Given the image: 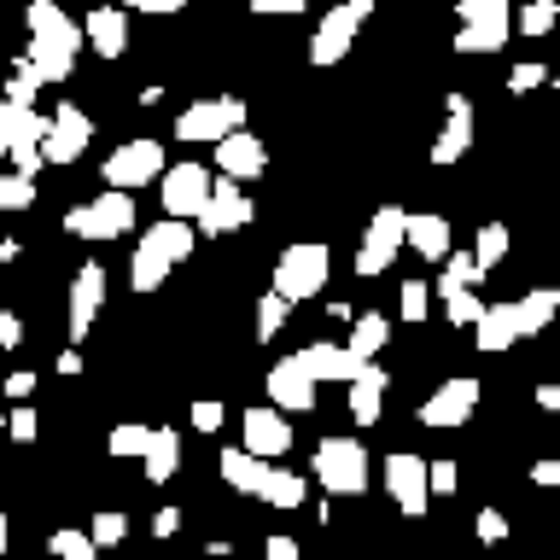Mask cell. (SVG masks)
Returning <instances> with one entry per match:
<instances>
[{
  "label": "cell",
  "mask_w": 560,
  "mask_h": 560,
  "mask_svg": "<svg viewBox=\"0 0 560 560\" xmlns=\"http://www.w3.org/2000/svg\"><path fill=\"white\" fill-rule=\"evenodd\" d=\"M24 30H30L24 59L42 70V82H70L77 52H82V24H77V18H70L59 0H30Z\"/></svg>",
  "instance_id": "obj_1"
},
{
  "label": "cell",
  "mask_w": 560,
  "mask_h": 560,
  "mask_svg": "<svg viewBox=\"0 0 560 560\" xmlns=\"http://www.w3.org/2000/svg\"><path fill=\"white\" fill-rule=\"evenodd\" d=\"M192 228H187V217H164V222H152V228H140V245H135V257H129V287L135 292H158L170 280V269L175 262H187V252H192Z\"/></svg>",
  "instance_id": "obj_2"
},
{
  "label": "cell",
  "mask_w": 560,
  "mask_h": 560,
  "mask_svg": "<svg viewBox=\"0 0 560 560\" xmlns=\"http://www.w3.org/2000/svg\"><path fill=\"white\" fill-rule=\"evenodd\" d=\"M327 275H332V252H327V245L322 240H298L275 262V292L287 298V304H304V298L327 292Z\"/></svg>",
  "instance_id": "obj_3"
},
{
  "label": "cell",
  "mask_w": 560,
  "mask_h": 560,
  "mask_svg": "<svg viewBox=\"0 0 560 560\" xmlns=\"http://www.w3.org/2000/svg\"><path fill=\"white\" fill-rule=\"evenodd\" d=\"M65 234L70 240H122V234H135V199L122 187H105L100 199L65 210Z\"/></svg>",
  "instance_id": "obj_4"
},
{
  "label": "cell",
  "mask_w": 560,
  "mask_h": 560,
  "mask_svg": "<svg viewBox=\"0 0 560 560\" xmlns=\"http://www.w3.org/2000/svg\"><path fill=\"white\" fill-rule=\"evenodd\" d=\"M310 467H315V485H322L327 497H362L368 490V450L357 438H322Z\"/></svg>",
  "instance_id": "obj_5"
},
{
  "label": "cell",
  "mask_w": 560,
  "mask_h": 560,
  "mask_svg": "<svg viewBox=\"0 0 560 560\" xmlns=\"http://www.w3.org/2000/svg\"><path fill=\"white\" fill-rule=\"evenodd\" d=\"M42 135H47V117L35 105L0 100V152L12 158V170H24V175L42 170Z\"/></svg>",
  "instance_id": "obj_6"
},
{
  "label": "cell",
  "mask_w": 560,
  "mask_h": 560,
  "mask_svg": "<svg viewBox=\"0 0 560 560\" xmlns=\"http://www.w3.org/2000/svg\"><path fill=\"white\" fill-rule=\"evenodd\" d=\"M368 18H374V0H339V7H327V18L315 24V42H310V65H339L357 47Z\"/></svg>",
  "instance_id": "obj_7"
},
{
  "label": "cell",
  "mask_w": 560,
  "mask_h": 560,
  "mask_svg": "<svg viewBox=\"0 0 560 560\" xmlns=\"http://www.w3.org/2000/svg\"><path fill=\"white\" fill-rule=\"evenodd\" d=\"M455 12H462L455 52H497L508 42V24H514L508 0H455Z\"/></svg>",
  "instance_id": "obj_8"
},
{
  "label": "cell",
  "mask_w": 560,
  "mask_h": 560,
  "mask_svg": "<svg viewBox=\"0 0 560 560\" xmlns=\"http://www.w3.org/2000/svg\"><path fill=\"white\" fill-rule=\"evenodd\" d=\"M245 129V100L240 94H217V100H199L187 105L182 117H175V140H205V147H217L222 135Z\"/></svg>",
  "instance_id": "obj_9"
},
{
  "label": "cell",
  "mask_w": 560,
  "mask_h": 560,
  "mask_svg": "<svg viewBox=\"0 0 560 560\" xmlns=\"http://www.w3.org/2000/svg\"><path fill=\"white\" fill-rule=\"evenodd\" d=\"M402 217L409 210L402 205H380L374 217H368V234H362V252H357V280H374L397 262L402 252Z\"/></svg>",
  "instance_id": "obj_10"
},
{
  "label": "cell",
  "mask_w": 560,
  "mask_h": 560,
  "mask_svg": "<svg viewBox=\"0 0 560 560\" xmlns=\"http://www.w3.org/2000/svg\"><path fill=\"white\" fill-rule=\"evenodd\" d=\"M479 397H485V385H479V380H472V374H455V380H444L427 402H420L415 420H420V427H438V432L467 427L472 409H479Z\"/></svg>",
  "instance_id": "obj_11"
},
{
  "label": "cell",
  "mask_w": 560,
  "mask_h": 560,
  "mask_svg": "<svg viewBox=\"0 0 560 560\" xmlns=\"http://www.w3.org/2000/svg\"><path fill=\"white\" fill-rule=\"evenodd\" d=\"M158 175H164V140H122V147L105 158V187H152Z\"/></svg>",
  "instance_id": "obj_12"
},
{
  "label": "cell",
  "mask_w": 560,
  "mask_h": 560,
  "mask_svg": "<svg viewBox=\"0 0 560 560\" xmlns=\"http://www.w3.org/2000/svg\"><path fill=\"white\" fill-rule=\"evenodd\" d=\"M252 217H257V205L245 199V187L234 182V175H222V182H210V192H205V205H199V217H192V222H199V234L222 240V234H240Z\"/></svg>",
  "instance_id": "obj_13"
},
{
  "label": "cell",
  "mask_w": 560,
  "mask_h": 560,
  "mask_svg": "<svg viewBox=\"0 0 560 560\" xmlns=\"http://www.w3.org/2000/svg\"><path fill=\"white\" fill-rule=\"evenodd\" d=\"M385 490H392V502H397L402 520H427L432 490H427V462H420V455H409V450L385 455Z\"/></svg>",
  "instance_id": "obj_14"
},
{
  "label": "cell",
  "mask_w": 560,
  "mask_h": 560,
  "mask_svg": "<svg viewBox=\"0 0 560 560\" xmlns=\"http://www.w3.org/2000/svg\"><path fill=\"white\" fill-rule=\"evenodd\" d=\"M88 140H94V117L82 112V105H59L42 135V164H77V158L88 152Z\"/></svg>",
  "instance_id": "obj_15"
},
{
  "label": "cell",
  "mask_w": 560,
  "mask_h": 560,
  "mask_svg": "<svg viewBox=\"0 0 560 560\" xmlns=\"http://www.w3.org/2000/svg\"><path fill=\"white\" fill-rule=\"evenodd\" d=\"M158 199H164V210L170 217H199V205H205V192H210V182H217V175H210L205 164H164V175H158Z\"/></svg>",
  "instance_id": "obj_16"
},
{
  "label": "cell",
  "mask_w": 560,
  "mask_h": 560,
  "mask_svg": "<svg viewBox=\"0 0 560 560\" xmlns=\"http://www.w3.org/2000/svg\"><path fill=\"white\" fill-rule=\"evenodd\" d=\"M100 310H105V269H100V262H82L77 280H70V322H65L70 345H82L88 332H94Z\"/></svg>",
  "instance_id": "obj_17"
},
{
  "label": "cell",
  "mask_w": 560,
  "mask_h": 560,
  "mask_svg": "<svg viewBox=\"0 0 560 560\" xmlns=\"http://www.w3.org/2000/svg\"><path fill=\"white\" fill-rule=\"evenodd\" d=\"M269 397H275L280 415H310V409H315V374L304 368V357H298V350L269 368Z\"/></svg>",
  "instance_id": "obj_18"
},
{
  "label": "cell",
  "mask_w": 560,
  "mask_h": 560,
  "mask_svg": "<svg viewBox=\"0 0 560 560\" xmlns=\"http://www.w3.org/2000/svg\"><path fill=\"white\" fill-rule=\"evenodd\" d=\"M467 147H472V100L467 94H450L444 100V129H438V140H432V164L438 170L462 164Z\"/></svg>",
  "instance_id": "obj_19"
},
{
  "label": "cell",
  "mask_w": 560,
  "mask_h": 560,
  "mask_svg": "<svg viewBox=\"0 0 560 560\" xmlns=\"http://www.w3.org/2000/svg\"><path fill=\"white\" fill-rule=\"evenodd\" d=\"M240 427H245V450L262 455V462H280V455L292 450V420H280L275 402L269 409H245Z\"/></svg>",
  "instance_id": "obj_20"
},
{
  "label": "cell",
  "mask_w": 560,
  "mask_h": 560,
  "mask_svg": "<svg viewBox=\"0 0 560 560\" xmlns=\"http://www.w3.org/2000/svg\"><path fill=\"white\" fill-rule=\"evenodd\" d=\"M210 152H217V170H222V175H234V182H257V175L269 170V152H262V140H257L252 129L222 135Z\"/></svg>",
  "instance_id": "obj_21"
},
{
  "label": "cell",
  "mask_w": 560,
  "mask_h": 560,
  "mask_svg": "<svg viewBox=\"0 0 560 560\" xmlns=\"http://www.w3.org/2000/svg\"><path fill=\"white\" fill-rule=\"evenodd\" d=\"M345 385H350V420H357V427H374V420L385 415V392H392V374H385V368L368 357Z\"/></svg>",
  "instance_id": "obj_22"
},
{
  "label": "cell",
  "mask_w": 560,
  "mask_h": 560,
  "mask_svg": "<svg viewBox=\"0 0 560 560\" xmlns=\"http://www.w3.org/2000/svg\"><path fill=\"white\" fill-rule=\"evenodd\" d=\"M82 42L100 52V59H122L129 52V12L122 7H94L82 24Z\"/></svg>",
  "instance_id": "obj_23"
},
{
  "label": "cell",
  "mask_w": 560,
  "mask_h": 560,
  "mask_svg": "<svg viewBox=\"0 0 560 560\" xmlns=\"http://www.w3.org/2000/svg\"><path fill=\"white\" fill-rule=\"evenodd\" d=\"M140 467H147L152 485H170L175 467H182V432H175V427H152L147 450H140Z\"/></svg>",
  "instance_id": "obj_24"
},
{
  "label": "cell",
  "mask_w": 560,
  "mask_h": 560,
  "mask_svg": "<svg viewBox=\"0 0 560 560\" xmlns=\"http://www.w3.org/2000/svg\"><path fill=\"white\" fill-rule=\"evenodd\" d=\"M520 339V322H514V304H485L479 322H472V345L485 350V357H497Z\"/></svg>",
  "instance_id": "obj_25"
},
{
  "label": "cell",
  "mask_w": 560,
  "mask_h": 560,
  "mask_svg": "<svg viewBox=\"0 0 560 560\" xmlns=\"http://www.w3.org/2000/svg\"><path fill=\"white\" fill-rule=\"evenodd\" d=\"M402 245H415L427 262H438L450 252V222L438 210H420V217H402Z\"/></svg>",
  "instance_id": "obj_26"
},
{
  "label": "cell",
  "mask_w": 560,
  "mask_h": 560,
  "mask_svg": "<svg viewBox=\"0 0 560 560\" xmlns=\"http://www.w3.org/2000/svg\"><path fill=\"white\" fill-rule=\"evenodd\" d=\"M298 357H304V368L315 374V385H322V380H350V374H357V368L368 362V357H357V350L327 345V339H322V345H304Z\"/></svg>",
  "instance_id": "obj_27"
},
{
  "label": "cell",
  "mask_w": 560,
  "mask_h": 560,
  "mask_svg": "<svg viewBox=\"0 0 560 560\" xmlns=\"http://www.w3.org/2000/svg\"><path fill=\"white\" fill-rule=\"evenodd\" d=\"M560 315V292L555 287H537V292H525L520 304H514V322H520V339H537L542 327H549Z\"/></svg>",
  "instance_id": "obj_28"
},
{
  "label": "cell",
  "mask_w": 560,
  "mask_h": 560,
  "mask_svg": "<svg viewBox=\"0 0 560 560\" xmlns=\"http://www.w3.org/2000/svg\"><path fill=\"white\" fill-rule=\"evenodd\" d=\"M222 485H234L240 497H257V485H262V472H269V462L262 455H252V450H222Z\"/></svg>",
  "instance_id": "obj_29"
},
{
  "label": "cell",
  "mask_w": 560,
  "mask_h": 560,
  "mask_svg": "<svg viewBox=\"0 0 560 560\" xmlns=\"http://www.w3.org/2000/svg\"><path fill=\"white\" fill-rule=\"evenodd\" d=\"M304 497H310V485L292 467H269L257 485V502H269V508H304Z\"/></svg>",
  "instance_id": "obj_30"
},
{
  "label": "cell",
  "mask_w": 560,
  "mask_h": 560,
  "mask_svg": "<svg viewBox=\"0 0 560 560\" xmlns=\"http://www.w3.org/2000/svg\"><path fill=\"white\" fill-rule=\"evenodd\" d=\"M385 339H392V322H385L380 310H368V315H350V339L345 350H357V357H380Z\"/></svg>",
  "instance_id": "obj_31"
},
{
  "label": "cell",
  "mask_w": 560,
  "mask_h": 560,
  "mask_svg": "<svg viewBox=\"0 0 560 560\" xmlns=\"http://www.w3.org/2000/svg\"><path fill=\"white\" fill-rule=\"evenodd\" d=\"M438 262H444V275H438V298H450V292H462V287H479V280H485V269L467 252H444Z\"/></svg>",
  "instance_id": "obj_32"
},
{
  "label": "cell",
  "mask_w": 560,
  "mask_h": 560,
  "mask_svg": "<svg viewBox=\"0 0 560 560\" xmlns=\"http://www.w3.org/2000/svg\"><path fill=\"white\" fill-rule=\"evenodd\" d=\"M508 245H514V234H508L502 222H485L479 240H472V262H479V269L490 275V269H497V262L508 257Z\"/></svg>",
  "instance_id": "obj_33"
},
{
  "label": "cell",
  "mask_w": 560,
  "mask_h": 560,
  "mask_svg": "<svg viewBox=\"0 0 560 560\" xmlns=\"http://www.w3.org/2000/svg\"><path fill=\"white\" fill-rule=\"evenodd\" d=\"M147 438H152V427H147V420H122V427H112V438H105V450L129 462V455H140V450H147Z\"/></svg>",
  "instance_id": "obj_34"
},
{
  "label": "cell",
  "mask_w": 560,
  "mask_h": 560,
  "mask_svg": "<svg viewBox=\"0 0 560 560\" xmlns=\"http://www.w3.org/2000/svg\"><path fill=\"white\" fill-rule=\"evenodd\" d=\"M287 315H292V304H287V298H280L275 287H269V292H262V304H257V339L269 345L275 332L287 327Z\"/></svg>",
  "instance_id": "obj_35"
},
{
  "label": "cell",
  "mask_w": 560,
  "mask_h": 560,
  "mask_svg": "<svg viewBox=\"0 0 560 560\" xmlns=\"http://www.w3.org/2000/svg\"><path fill=\"white\" fill-rule=\"evenodd\" d=\"M427 310H432V292H427V280H402V292H397V315L409 327L427 322Z\"/></svg>",
  "instance_id": "obj_36"
},
{
  "label": "cell",
  "mask_w": 560,
  "mask_h": 560,
  "mask_svg": "<svg viewBox=\"0 0 560 560\" xmlns=\"http://www.w3.org/2000/svg\"><path fill=\"white\" fill-rule=\"evenodd\" d=\"M35 205V182L24 170H12V175H0V210H30Z\"/></svg>",
  "instance_id": "obj_37"
},
{
  "label": "cell",
  "mask_w": 560,
  "mask_h": 560,
  "mask_svg": "<svg viewBox=\"0 0 560 560\" xmlns=\"http://www.w3.org/2000/svg\"><path fill=\"white\" fill-rule=\"evenodd\" d=\"M47 549L59 555V560H94V555H100V542L88 537V532H52Z\"/></svg>",
  "instance_id": "obj_38"
},
{
  "label": "cell",
  "mask_w": 560,
  "mask_h": 560,
  "mask_svg": "<svg viewBox=\"0 0 560 560\" xmlns=\"http://www.w3.org/2000/svg\"><path fill=\"white\" fill-rule=\"evenodd\" d=\"M35 88H42V70H35L30 59H18L12 82H7V100H18V105H35Z\"/></svg>",
  "instance_id": "obj_39"
},
{
  "label": "cell",
  "mask_w": 560,
  "mask_h": 560,
  "mask_svg": "<svg viewBox=\"0 0 560 560\" xmlns=\"http://www.w3.org/2000/svg\"><path fill=\"white\" fill-rule=\"evenodd\" d=\"M444 310H450V327H472L485 304L472 298V287H462V292H450V298H444Z\"/></svg>",
  "instance_id": "obj_40"
},
{
  "label": "cell",
  "mask_w": 560,
  "mask_h": 560,
  "mask_svg": "<svg viewBox=\"0 0 560 560\" xmlns=\"http://www.w3.org/2000/svg\"><path fill=\"white\" fill-rule=\"evenodd\" d=\"M555 18H560L555 0H532V7L520 12V30H525V35H549V30H555Z\"/></svg>",
  "instance_id": "obj_41"
},
{
  "label": "cell",
  "mask_w": 560,
  "mask_h": 560,
  "mask_svg": "<svg viewBox=\"0 0 560 560\" xmlns=\"http://www.w3.org/2000/svg\"><path fill=\"white\" fill-rule=\"evenodd\" d=\"M7 432H12V444H35V438H42V415L18 402V409L7 415Z\"/></svg>",
  "instance_id": "obj_42"
},
{
  "label": "cell",
  "mask_w": 560,
  "mask_h": 560,
  "mask_svg": "<svg viewBox=\"0 0 560 560\" xmlns=\"http://www.w3.org/2000/svg\"><path fill=\"white\" fill-rule=\"evenodd\" d=\"M455 485H462V467L455 462H427V490L432 497H455Z\"/></svg>",
  "instance_id": "obj_43"
},
{
  "label": "cell",
  "mask_w": 560,
  "mask_h": 560,
  "mask_svg": "<svg viewBox=\"0 0 560 560\" xmlns=\"http://www.w3.org/2000/svg\"><path fill=\"white\" fill-rule=\"evenodd\" d=\"M88 537H94L100 549H117V542L129 537V520H122V514H94V532H88Z\"/></svg>",
  "instance_id": "obj_44"
},
{
  "label": "cell",
  "mask_w": 560,
  "mask_h": 560,
  "mask_svg": "<svg viewBox=\"0 0 560 560\" xmlns=\"http://www.w3.org/2000/svg\"><path fill=\"white\" fill-rule=\"evenodd\" d=\"M542 82H549L542 65H514L508 70V94H532V88H542Z\"/></svg>",
  "instance_id": "obj_45"
},
{
  "label": "cell",
  "mask_w": 560,
  "mask_h": 560,
  "mask_svg": "<svg viewBox=\"0 0 560 560\" xmlns=\"http://www.w3.org/2000/svg\"><path fill=\"white\" fill-rule=\"evenodd\" d=\"M472 532H479V542H502V537H508V520L497 514V508H479V520H472Z\"/></svg>",
  "instance_id": "obj_46"
},
{
  "label": "cell",
  "mask_w": 560,
  "mask_h": 560,
  "mask_svg": "<svg viewBox=\"0 0 560 560\" xmlns=\"http://www.w3.org/2000/svg\"><path fill=\"white\" fill-rule=\"evenodd\" d=\"M192 427H199V432H217L222 427V402H192Z\"/></svg>",
  "instance_id": "obj_47"
},
{
  "label": "cell",
  "mask_w": 560,
  "mask_h": 560,
  "mask_svg": "<svg viewBox=\"0 0 560 560\" xmlns=\"http://www.w3.org/2000/svg\"><path fill=\"white\" fill-rule=\"evenodd\" d=\"M18 345H24V322L12 310H0V350H18Z\"/></svg>",
  "instance_id": "obj_48"
},
{
  "label": "cell",
  "mask_w": 560,
  "mask_h": 560,
  "mask_svg": "<svg viewBox=\"0 0 560 560\" xmlns=\"http://www.w3.org/2000/svg\"><path fill=\"white\" fill-rule=\"evenodd\" d=\"M310 7V0H252V12H262V18H298V12H304Z\"/></svg>",
  "instance_id": "obj_49"
},
{
  "label": "cell",
  "mask_w": 560,
  "mask_h": 560,
  "mask_svg": "<svg viewBox=\"0 0 560 560\" xmlns=\"http://www.w3.org/2000/svg\"><path fill=\"white\" fill-rule=\"evenodd\" d=\"M122 7H135V12H152V18H170V12H182L187 0H122Z\"/></svg>",
  "instance_id": "obj_50"
},
{
  "label": "cell",
  "mask_w": 560,
  "mask_h": 560,
  "mask_svg": "<svg viewBox=\"0 0 560 560\" xmlns=\"http://www.w3.org/2000/svg\"><path fill=\"white\" fill-rule=\"evenodd\" d=\"M30 392H35V374H30V368H18V374H7V397H12V402H24Z\"/></svg>",
  "instance_id": "obj_51"
},
{
  "label": "cell",
  "mask_w": 560,
  "mask_h": 560,
  "mask_svg": "<svg viewBox=\"0 0 560 560\" xmlns=\"http://www.w3.org/2000/svg\"><path fill=\"white\" fill-rule=\"evenodd\" d=\"M152 532H158V537H175V532H182V508H158Z\"/></svg>",
  "instance_id": "obj_52"
},
{
  "label": "cell",
  "mask_w": 560,
  "mask_h": 560,
  "mask_svg": "<svg viewBox=\"0 0 560 560\" xmlns=\"http://www.w3.org/2000/svg\"><path fill=\"white\" fill-rule=\"evenodd\" d=\"M262 555H269V560H298V542L292 537H269V542H262Z\"/></svg>",
  "instance_id": "obj_53"
},
{
  "label": "cell",
  "mask_w": 560,
  "mask_h": 560,
  "mask_svg": "<svg viewBox=\"0 0 560 560\" xmlns=\"http://www.w3.org/2000/svg\"><path fill=\"white\" fill-rule=\"evenodd\" d=\"M532 485H560V462H537L532 467Z\"/></svg>",
  "instance_id": "obj_54"
},
{
  "label": "cell",
  "mask_w": 560,
  "mask_h": 560,
  "mask_svg": "<svg viewBox=\"0 0 560 560\" xmlns=\"http://www.w3.org/2000/svg\"><path fill=\"white\" fill-rule=\"evenodd\" d=\"M537 409H560V385H537Z\"/></svg>",
  "instance_id": "obj_55"
},
{
  "label": "cell",
  "mask_w": 560,
  "mask_h": 560,
  "mask_svg": "<svg viewBox=\"0 0 560 560\" xmlns=\"http://www.w3.org/2000/svg\"><path fill=\"white\" fill-rule=\"evenodd\" d=\"M59 374H82V357H77V345H70L65 357H59Z\"/></svg>",
  "instance_id": "obj_56"
},
{
  "label": "cell",
  "mask_w": 560,
  "mask_h": 560,
  "mask_svg": "<svg viewBox=\"0 0 560 560\" xmlns=\"http://www.w3.org/2000/svg\"><path fill=\"white\" fill-rule=\"evenodd\" d=\"M7 549H12V525H7V514H0V560H7Z\"/></svg>",
  "instance_id": "obj_57"
},
{
  "label": "cell",
  "mask_w": 560,
  "mask_h": 560,
  "mask_svg": "<svg viewBox=\"0 0 560 560\" xmlns=\"http://www.w3.org/2000/svg\"><path fill=\"white\" fill-rule=\"evenodd\" d=\"M555 7H560V0H555Z\"/></svg>",
  "instance_id": "obj_58"
}]
</instances>
